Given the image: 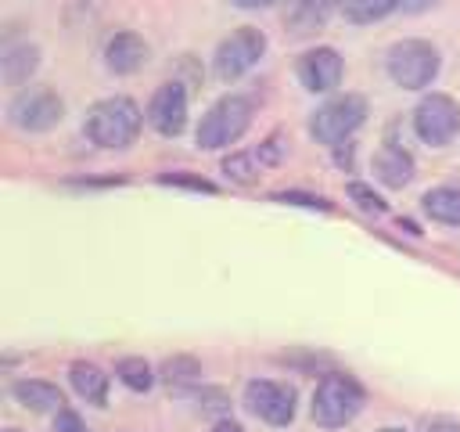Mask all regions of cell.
Masks as SVG:
<instances>
[{
	"label": "cell",
	"instance_id": "cell-23",
	"mask_svg": "<svg viewBox=\"0 0 460 432\" xmlns=\"http://www.w3.org/2000/svg\"><path fill=\"white\" fill-rule=\"evenodd\" d=\"M349 194L359 202V209H367V212H385V202H381L367 184H349Z\"/></svg>",
	"mask_w": 460,
	"mask_h": 432
},
{
	"label": "cell",
	"instance_id": "cell-28",
	"mask_svg": "<svg viewBox=\"0 0 460 432\" xmlns=\"http://www.w3.org/2000/svg\"><path fill=\"white\" fill-rule=\"evenodd\" d=\"M212 432H244V428H241L237 421H219V425H216Z\"/></svg>",
	"mask_w": 460,
	"mask_h": 432
},
{
	"label": "cell",
	"instance_id": "cell-4",
	"mask_svg": "<svg viewBox=\"0 0 460 432\" xmlns=\"http://www.w3.org/2000/svg\"><path fill=\"white\" fill-rule=\"evenodd\" d=\"M385 65H388V76L395 86L420 90L438 76V50L428 40H399L388 50Z\"/></svg>",
	"mask_w": 460,
	"mask_h": 432
},
{
	"label": "cell",
	"instance_id": "cell-25",
	"mask_svg": "<svg viewBox=\"0 0 460 432\" xmlns=\"http://www.w3.org/2000/svg\"><path fill=\"white\" fill-rule=\"evenodd\" d=\"M435 4H442V0H399V11H406V14H420V11H431Z\"/></svg>",
	"mask_w": 460,
	"mask_h": 432
},
{
	"label": "cell",
	"instance_id": "cell-17",
	"mask_svg": "<svg viewBox=\"0 0 460 432\" xmlns=\"http://www.w3.org/2000/svg\"><path fill=\"white\" fill-rule=\"evenodd\" d=\"M68 378H72V389H75L86 403H104V396H108V374H104L97 364L75 360V364L68 367Z\"/></svg>",
	"mask_w": 460,
	"mask_h": 432
},
{
	"label": "cell",
	"instance_id": "cell-1",
	"mask_svg": "<svg viewBox=\"0 0 460 432\" xmlns=\"http://www.w3.org/2000/svg\"><path fill=\"white\" fill-rule=\"evenodd\" d=\"M140 122H144V115H140L137 101L104 97V101L90 104L83 130L97 148H129L137 140V133H140Z\"/></svg>",
	"mask_w": 460,
	"mask_h": 432
},
{
	"label": "cell",
	"instance_id": "cell-10",
	"mask_svg": "<svg viewBox=\"0 0 460 432\" xmlns=\"http://www.w3.org/2000/svg\"><path fill=\"white\" fill-rule=\"evenodd\" d=\"M284 151H288L284 133H270L262 144L226 155V158H223V173H226L230 180H237V184H248V180H255L259 173L273 169V166L284 158Z\"/></svg>",
	"mask_w": 460,
	"mask_h": 432
},
{
	"label": "cell",
	"instance_id": "cell-20",
	"mask_svg": "<svg viewBox=\"0 0 460 432\" xmlns=\"http://www.w3.org/2000/svg\"><path fill=\"white\" fill-rule=\"evenodd\" d=\"M341 4V14L356 25H367V22H381L385 14H392L399 7V0H338Z\"/></svg>",
	"mask_w": 460,
	"mask_h": 432
},
{
	"label": "cell",
	"instance_id": "cell-9",
	"mask_svg": "<svg viewBox=\"0 0 460 432\" xmlns=\"http://www.w3.org/2000/svg\"><path fill=\"white\" fill-rule=\"evenodd\" d=\"M244 403L255 418H262L266 425H277V428L291 425V418H295V389L270 382V378H252L244 385Z\"/></svg>",
	"mask_w": 460,
	"mask_h": 432
},
{
	"label": "cell",
	"instance_id": "cell-7",
	"mask_svg": "<svg viewBox=\"0 0 460 432\" xmlns=\"http://www.w3.org/2000/svg\"><path fill=\"white\" fill-rule=\"evenodd\" d=\"M460 130V104L449 94H428L417 108H413V133L431 144V148H446Z\"/></svg>",
	"mask_w": 460,
	"mask_h": 432
},
{
	"label": "cell",
	"instance_id": "cell-5",
	"mask_svg": "<svg viewBox=\"0 0 460 432\" xmlns=\"http://www.w3.org/2000/svg\"><path fill=\"white\" fill-rule=\"evenodd\" d=\"M367 119V101L359 94H341V97H331L327 104H320L309 119V133L320 140V144H331L338 148L341 140H349Z\"/></svg>",
	"mask_w": 460,
	"mask_h": 432
},
{
	"label": "cell",
	"instance_id": "cell-30",
	"mask_svg": "<svg viewBox=\"0 0 460 432\" xmlns=\"http://www.w3.org/2000/svg\"><path fill=\"white\" fill-rule=\"evenodd\" d=\"M7 432H18V428H7Z\"/></svg>",
	"mask_w": 460,
	"mask_h": 432
},
{
	"label": "cell",
	"instance_id": "cell-12",
	"mask_svg": "<svg viewBox=\"0 0 460 432\" xmlns=\"http://www.w3.org/2000/svg\"><path fill=\"white\" fill-rule=\"evenodd\" d=\"M298 79L313 94H327L341 83V54L334 47H313L298 58Z\"/></svg>",
	"mask_w": 460,
	"mask_h": 432
},
{
	"label": "cell",
	"instance_id": "cell-27",
	"mask_svg": "<svg viewBox=\"0 0 460 432\" xmlns=\"http://www.w3.org/2000/svg\"><path fill=\"white\" fill-rule=\"evenodd\" d=\"M234 7H244V11H252V7H266V4H273V0H230Z\"/></svg>",
	"mask_w": 460,
	"mask_h": 432
},
{
	"label": "cell",
	"instance_id": "cell-16",
	"mask_svg": "<svg viewBox=\"0 0 460 432\" xmlns=\"http://www.w3.org/2000/svg\"><path fill=\"white\" fill-rule=\"evenodd\" d=\"M36 65H40V47H36V43H14V47H7L4 58H0L4 79H7L11 86L25 83V79L36 72Z\"/></svg>",
	"mask_w": 460,
	"mask_h": 432
},
{
	"label": "cell",
	"instance_id": "cell-8",
	"mask_svg": "<svg viewBox=\"0 0 460 432\" xmlns=\"http://www.w3.org/2000/svg\"><path fill=\"white\" fill-rule=\"evenodd\" d=\"M61 115H65V104H61V97H58L54 90H47V86L22 90V94L11 101V108H7L11 126H18V130H25V133H47V130H54V126L61 122Z\"/></svg>",
	"mask_w": 460,
	"mask_h": 432
},
{
	"label": "cell",
	"instance_id": "cell-13",
	"mask_svg": "<svg viewBox=\"0 0 460 432\" xmlns=\"http://www.w3.org/2000/svg\"><path fill=\"white\" fill-rule=\"evenodd\" d=\"M144 61H147V43L137 32H115L104 43V65L119 76H129V72L144 68Z\"/></svg>",
	"mask_w": 460,
	"mask_h": 432
},
{
	"label": "cell",
	"instance_id": "cell-2",
	"mask_svg": "<svg viewBox=\"0 0 460 432\" xmlns=\"http://www.w3.org/2000/svg\"><path fill=\"white\" fill-rule=\"evenodd\" d=\"M248 122H252V101L237 97V94H226L201 115V122L194 130V140H198L201 151H219V148L237 144L241 133L248 130Z\"/></svg>",
	"mask_w": 460,
	"mask_h": 432
},
{
	"label": "cell",
	"instance_id": "cell-22",
	"mask_svg": "<svg viewBox=\"0 0 460 432\" xmlns=\"http://www.w3.org/2000/svg\"><path fill=\"white\" fill-rule=\"evenodd\" d=\"M162 374H165V382H169V385H180V382L198 378V374H201V367H198L190 356H176V360H165Z\"/></svg>",
	"mask_w": 460,
	"mask_h": 432
},
{
	"label": "cell",
	"instance_id": "cell-24",
	"mask_svg": "<svg viewBox=\"0 0 460 432\" xmlns=\"http://www.w3.org/2000/svg\"><path fill=\"white\" fill-rule=\"evenodd\" d=\"M50 432H86V425H83V418H79L75 410L65 407V410L54 414V428H50Z\"/></svg>",
	"mask_w": 460,
	"mask_h": 432
},
{
	"label": "cell",
	"instance_id": "cell-14",
	"mask_svg": "<svg viewBox=\"0 0 460 432\" xmlns=\"http://www.w3.org/2000/svg\"><path fill=\"white\" fill-rule=\"evenodd\" d=\"M374 176L385 187H406L413 180V158H410V151H402L399 144L377 148V155H374Z\"/></svg>",
	"mask_w": 460,
	"mask_h": 432
},
{
	"label": "cell",
	"instance_id": "cell-3",
	"mask_svg": "<svg viewBox=\"0 0 460 432\" xmlns=\"http://www.w3.org/2000/svg\"><path fill=\"white\" fill-rule=\"evenodd\" d=\"M363 389L349 374H323L313 389V421L320 428H341L363 410Z\"/></svg>",
	"mask_w": 460,
	"mask_h": 432
},
{
	"label": "cell",
	"instance_id": "cell-6",
	"mask_svg": "<svg viewBox=\"0 0 460 432\" xmlns=\"http://www.w3.org/2000/svg\"><path fill=\"white\" fill-rule=\"evenodd\" d=\"M262 50H266V36H262L259 29H252V25H241V29H234V32L216 47L212 68H216V76H219L223 83L241 79L252 65H259Z\"/></svg>",
	"mask_w": 460,
	"mask_h": 432
},
{
	"label": "cell",
	"instance_id": "cell-26",
	"mask_svg": "<svg viewBox=\"0 0 460 432\" xmlns=\"http://www.w3.org/2000/svg\"><path fill=\"white\" fill-rule=\"evenodd\" d=\"M424 432H460V421H453V418H435V421L424 425Z\"/></svg>",
	"mask_w": 460,
	"mask_h": 432
},
{
	"label": "cell",
	"instance_id": "cell-15",
	"mask_svg": "<svg viewBox=\"0 0 460 432\" xmlns=\"http://www.w3.org/2000/svg\"><path fill=\"white\" fill-rule=\"evenodd\" d=\"M11 396L22 403V407H32V410H65V396L58 385L50 382H40V378H18L11 385Z\"/></svg>",
	"mask_w": 460,
	"mask_h": 432
},
{
	"label": "cell",
	"instance_id": "cell-18",
	"mask_svg": "<svg viewBox=\"0 0 460 432\" xmlns=\"http://www.w3.org/2000/svg\"><path fill=\"white\" fill-rule=\"evenodd\" d=\"M420 205H424V212H428L431 220H438V223H446V227H460V187H449V184L431 187V191L420 198Z\"/></svg>",
	"mask_w": 460,
	"mask_h": 432
},
{
	"label": "cell",
	"instance_id": "cell-29",
	"mask_svg": "<svg viewBox=\"0 0 460 432\" xmlns=\"http://www.w3.org/2000/svg\"><path fill=\"white\" fill-rule=\"evenodd\" d=\"M381 432H402V428H381Z\"/></svg>",
	"mask_w": 460,
	"mask_h": 432
},
{
	"label": "cell",
	"instance_id": "cell-21",
	"mask_svg": "<svg viewBox=\"0 0 460 432\" xmlns=\"http://www.w3.org/2000/svg\"><path fill=\"white\" fill-rule=\"evenodd\" d=\"M323 14H327V0H291L284 22L295 32H309V29H316L323 22Z\"/></svg>",
	"mask_w": 460,
	"mask_h": 432
},
{
	"label": "cell",
	"instance_id": "cell-11",
	"mask_svg": "<svg viewBox=\"0 0 460 432\" xmlns=\"http://www.w3.org/2000/svg\"><path fill=\"white\" fill-rule=\"evenodd\" d=\"M147 122L162 137H176L187 126V90L180 83H162L147 101Z\"/></svg>",
	"mask_w": 460,
	"mask_h": 432
},
{
	"label": "cell",
	"instance_id": "cell-19",
	"mask_svg": "<svg viewBox=\"0 0 460 432\" xmlns=\"http://www.w3.org/2000/svg\"><path fill=\"white\" fill-rule=\"evenodd\" d=\"M115 374H119V382H122L126 389H133V392H147V389L155 385V371H151V364H147L144 356H122V360L115 364Z\"/></svg>",
	"mask_w": 460,
	"mask_h": 432
}]
</instances>
